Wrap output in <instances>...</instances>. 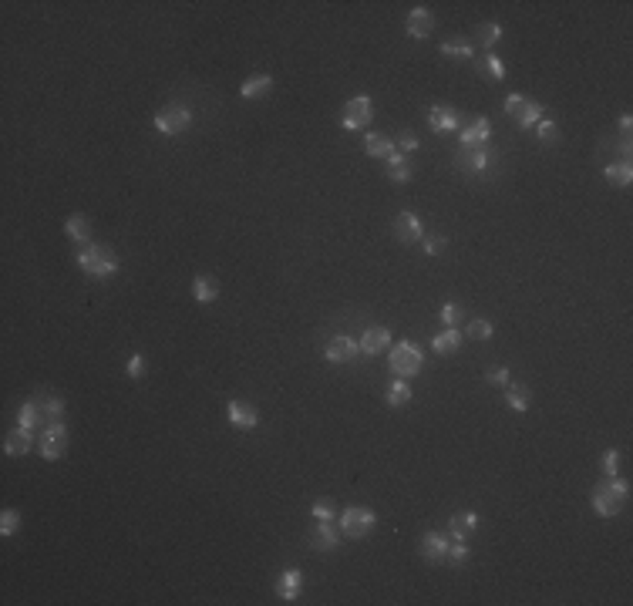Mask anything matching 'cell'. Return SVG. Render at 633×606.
<instances>
[{
	"label": "cell",
	"mask_w": 633,
	"mask_h": 606,
	"mask_svg": "<svg viewBox=\"0 0 633 606\" xmlns=\"http://www.w3.org/2000/svg\"><path fill=\"white\" fill-rule=\"evenodd\" d=\"M364 152L370 155V158H391V155L397 152V145H395V138H388V135H381V131H370L368 138H364Z\"/></svg>",
	"instance_id": "ac0fdd59"
},
{
	"label": "cell",
	"mask_w": 633,
	"mask_h": 606,
	"mask_svg": "<svg viewBox=\"0 0 633 606\" xmlns=\"http://www.w3.org/2000/svg\"><path fill=\"white\" fill-rule=\"evenodd\" d=\"M482 64L489 68V74L495 78V81H505V61H502L499 54H485V58H482Z\"/></svg>",
	"instance_id": "b9f144b4"
},
{
	"label": "cell",
	"mask_w": 633,
	"mask_h": 606,
	"mask_svg": "<svg viewBox=\"0 0 633 606\" xmlns=\"http://www.w3.org/2000/svg\"><path fill=\"white\" fill-rule=\"evenodd\" d=\"M310 542L317 549H323V552H330V549L340 546V525H337V519H334V522H317V529H313V535H310Z\"/></svg>",
	"instance_id": "e0dca14e"
},
{
	"label": "cell",
	"mask_w": 633,
	"mask_h": 606,
	"mask_svg": "<svg viewBox=\"0 0 633 606\" xmlns=\"http://www.w3.org/2000/svg\"><path fill=\"white\" fill-rule=\"evenodd\" d=\"M370 118H374V101L368 95H354L344 105V111H340V128L360 131L370 125Z\"/></svg>",
	"instance_id": "8992f818"
},
{
	"label": "cell",
	"mask_w": 633,
	"mask_h": 606,
	"mask_svg": "<svg viewBox=\"0 0 633 606\" xmlns=\"http://www.w3.org/2000/svg\"><path fill=\"white\" fill-rule=\"evenodd\" d=\"M388 368L395 378H415L425 368V350H421L415 340H397V344L388 347Z\"/></svg>",
	"instance_id": "6da1fadb"
},
{
	"label": "cell",
	"mask_w": 633,
	"mask_h": 606,
	"mask_svg": "<svg viewBox=\"0 0 633 606\" xmlns=\"http://www.w3.org/2000/svg\"><path fill=\"white\" fill-rule=\"evenodd\" d=\"M395 145H397V152L405 155V152H418L421 142H418V135H415V131H401V138H397Z\"/></svg>",
	"instance_id": "ee69618b"
},
{
	"label": "cell",
	"mask_w": 633,
	"mask_h": 606,
	"mask_svg": "<svg viewBox=\"0 0 633 606\" xmlns=\"http://www.w3.org/2000/svg\"><path fill=\"white\" fill-rule=\"evenodd\" d=\"M125 374H128L132 380L142 378V374H145V357H142V354H132V357H128V364H125Z\"/></svg>",
	"instance_id": "bcb514c9"
},
{
	"label": "cell",
	"mask_w": 633,
	"mask_h": 606,
	"mask_svg": "<svg viewBox=\"0 0 633 606\" xmlns=\"http://www.w3.org/2000/svg\"><path fill=\"white\" fill-rule=\"evenodd\" d=\"M21 532V512L17 509H4L0 512V535H7V539H11V535H17Z\"/></svg>",
	"instance_id": "d6a6232c"
},
{
	"label": "cell",
	"mask_w": 633,
	"mask_h": 606,
	"mask_svg": "<svg viewBox=\"0 0 633 606\" xmlns=\"http://www.w3.org/2000/svg\"><path fill=\"white\" fill-rule=\"evenodd\" d=\"M192 297H196V303H213L219 297V286H216L213 276H196L192 280Z\"/></svg>",
	"instance_id": "83f0119b"
},
{
	"label": "cell",
	"mask_w": 633,
	"mask_h": 606,
	"mask_svg": "<svg viewBox=\"0 0 633 606\" xmlns=\"http://www.w3.org/2000/svg\"><path fill=\"white\" fill-rule=\"evenodd\" d=\"M599 468H603V475H607V478H613L617 472H620V452H617V448L603 452V458H599Z\"/></svg>",
	"instance_id": "f35d334b"
},
{
	"label": "cell",
	"mask_w": 633,
	"mask_h": 606,
	"mask_svg": "<svg viewBox=\"0 0 633 606\" xmlns=\"http://www.w3.org/2000/svg\"><path fill=\"white\" fill-rule=\"evenodd\" d=\"M438 317H442L445 327H458V320H462V307H458L455 300H448V303L442 307V313H438Z\"/></svg>",
	"instance_id": "7bdbcfd3"
},
{
	"label": "cell",
	"mask_w": 633,
	"mask_h": 606,
	"mask_svg": "<svg viewBox=\"0 0 633 606\" xmlns=\"http://www.w3.org/2000/svg\"><path fill=\"white\" fill-rule=\"evenodd\" d=\"M310 515L317 519V522H334V519H337V512H334V505H330V502H313V505H310Z\"/></svg>",
	"instance_id": "60d3db41"
},
{
	"label": "cell",
	"mask_w": 633,
	"mask_h": 606,
	"mask_svg": "<svg viewBox=\"0 0 633 606\" xmlns=\"http://www.w3.org/2000/svg\"><path fill=\"white\" fill-rule=\"evenodd\" d=\"M384 398H388L391 408H405V404L411 401V384H407L405 378H395L388 384V394H384Z\"/></svg>",
	"instance_id": "f1b7e54d"
},
{
	"label": "cell",
	"mask_w": 633,
	"mask_h": 606,
	"mask_svg": "<svg viewBox=\"0 0 633 606\" xmlns=\"http://www.w3.org/2000/svg\"><path fill=\"white\" fill-rule=\"evenodd\" d=\"M589 502H593V509H597L599 515H603V519H613V515L620 512V505H623V502L617 499L613 492H607V488H603V485H597V488H593V495H589Z\"/></svg>",
	"instance_id": "ffe728a7"
},
{
	"label": "cell",
	"mask_w": 633,
	"mask_h": 606,
	"mask_svg": "<svg viewBox=\"0 0 633 606\" xmlns=\"http://www.w3.org/2000/svg\"><path fill=\"white\" fill-rule=\"evenodd\" d=\"M529 101H532V98H526V95H505L502 111H505V115H512V118H519V115L529 108Z\"/></svg>",
	"instance_id": "d590c367"
},
{
	"label": "cell",
	"mask_w": 633,
	"mask_h": 606,
	"mask_svg": "<svg viewBox=\"0 0 633 606\" xmlns=\"http://www.w3.org/2000/svg\"><path fill=\"white\" fill-rule=\"evenodd\" d=\"M542 115H546V108L539 105V101H529V108L519 115V118H515V125H519V128H532V125L542 121Z\"/></svg>",
	"instance_id": "836d02e7"
},
{
	"label": "cell",
	"mask_w": 633,
	"mask_h": 606,
	"mask_svg": "<svg viewBox=\"0 0 633 606\" xmlns=\"http://www.w3.org/2000/svg\"><path fill=\"white\" fill-rule=\"evenodd\" d=\"M502 34H505V31H502V24H495V21H485V24H478V27H475L478 44H482V48H489V51L502 41Z\"/></svg>",
	"instance_id": "4dcf8cb0"
},
{
	"label": "cell",
	"mask_w": 633,
	"mask_h": 606,
	"mask_svg": "<svg viewBox=\"0 0 633 606\" xmlns=\"http://www.w3.org/2000/svg\"><path fill=\"white\" fill-rule=\"evenodd\" d=\"M452 552V535L448 532H425L421 535V556L428 562H445Z\"/></svg>",
	"instance_id": "9c48e42d"
},
{
	"label": "cell",
	"mask_w": 633,
	"mask_h": 606,
	"mask_svg": "<svg viewBox=\"0 0 633 606\" xmlns=\"http://www.w3.org/2000/svg\"><path fill=\"white\" fill-rule=\"evenodd\" d=\"M226 418H229V425L239 428V431H256L260 428V411L246 401H229L226 404Z\"/></svg>",
	"instance_id": "ba28073f"
},
{
	"label": "cell",
	"mask_w": 633,
	"mask_h": 606,
	"mask_svg": "<svg viewBox=\"0 0 633 606\" xmlns=\"http://www.w3.org/2000/svg\"><path fill=\"white\" fill-rule=\"evenodd\" d=\"M300 590H303V572L300 570H283L280 572V580H276V596H280L283 603H297Z\"/></svg>",
	"instance_id": "9a60e30c"
},
{
	"label": "cell",
	"mask_w": 633,
	"mask_h": 606,
	"mask_svg": "<svg viewBox=\"0 0 633 606\" xmlns=\"http://www.w3.org/2000/svg\"><path fill=\"white\" fill-rule=\"evenodd\" d=\"M405 31H407V37H415V41H425V37L435 31V17H431L428 7H415V11L407 14Z\"/></svg>",
	"instance_id": "5bb4252c"
},
{
	"label": "cell",
	"mask_w": 633,
	"mask_h": 606,
	"mask_svg": "<svg viewBox=\"0 0 633 606\" xmlns=\"http://www.w3.org/2000/svg\"><path fill=\"white\" fill-rule=\"evenodd\" d=\"M536 135H539V142H542V145H552L556 138H559V125H556V121H550V118H542V121L536 125Z\"/></svg>",
	"instance_id": "8d00e7d4"
},
{
	"label": "cell",
	"mask_w": 633,
	"mask_h": 606,
	"mask_svg": "<svg viewBox=\"0 0 633 606\" xmlns=\"http://www.w3.org/2000/svg\"><path fill=\"white\" fill-rule=\"evenodd\" d=\"M458 111H455L452 105H431L428 108V125L431 131H438V135H448V131L458 128Z\"/></svg>",
	"instance_id": "4fadbf2b"
},
{
	"label": "cell",
	"mask_w": 633,
	"mask_h": 606,
	"mask_svg": "<svg viewBox=\"0 0 633 606\" xmlns=\"http://www.w3.org/2000/svg\"><path fill=\"white\" fill-rule=\"evenodd\" d=\"M358 354H360L358 340H350L347 333H337V337H330V340H327V347H323V357H327V364H350V360H354Z\"/></svg>",
	"instance_id": "52a82bcc"
},
{
	"label": "cell",
	"mask_w": 633,
	"mask_h": 606,
	"mask_svg": "<svg viewBox=\"0 0 633 606\" xmlns=\"http://www.w3.org/2000/svg\"><path fill=\"white\" fill-rule=\"evenodd\" d=\"M492 162L489 148H472V152H462L458 155V166L465 168V172H485Z\"/></svg>",
	"instance_id": "d4e9b609"
},
{
	"label": "cell",
	"mask_w": 633,
	"mask_h": 606,
	"mask_svg": "<svg viewBox=\"0 0 633 606\" xmlns=\"http://www.w3.org/2000/svg\"><path fill=\"white\" fill-rule=\"evenodd\" d=\"M78 266H81L88 276H98V280H111V276L118 273V256L105 246H95V243H88L78 250Z\"/></svg>",
	"instance_id": "7a4b0ae2"
},
{
	"label": "cell",
	"mask_w": 633,
	"mask_h": 606,
	"mask_svg": "<svg viewBox=\"0 0 633 606\" xmlns=\"http://www.w3.org/2000/svg\"><path fill=\"white\" fill-rule=\"evenodd\" d=\"M462 333H465L468 340H492L495 327H492V320H482V317H475V320L465 323V330H462Z\"/></svg>",
	"instance_id": "1f68e13d"
},
{
	"label": "cell",
	"mask_w": 633,
	"mask_h": 606,
	"mask_svg": "<svg viewBox=\"0 0 633 606\" xmlns=\"http://www.w3.org/2000/svg\"><path fill=\"white\" fill-rule=\"evenodd\" d=\"M445 58H462V61H475V48L472 44H458V41H445L442 44Z\"/></svg>",
	"instance_id": "e575fe53"
},
{
	"label": "cell",
	"mask_w": 633,
	"mask_h": 606,
	"mask_svg": "<svg viewBox=\"0 0 633 606\" xmlns=\"http://www.w3.org/2000/svg\"><path fill=\"white\" fill-rule=\"evenodd\" d=\"M492 138V125L489 118H475L468 128H462L458 135V145H462V152H472V148H485V142Z\"/></svg>",
	"instance_id": "8fae6325"
},
{
	"label": "cell",
	"mask_w": 633,
	"mask_h": 606,
	"mask_svg": "<svg viewBox=\"0 0 633 606\" xmlns=\"http://www.w3.org/2000/svg\"><path fill=\"white\" fill-rule=\"evenodd\" d=\"M478 529V512H455L448 519V535L452 539H468Z\"/></svg>",
	"instance_id": "d6986e66"
},
{
	"label": "cell",
	"mask_w": 633,
	"mask_h": 606,
	"mask_svg": "<svg viewBox=\"0 0 633 606\" xmlns=\"http://www.w3.org/2000/svg\"><path fill=\"white\" fill-rule=\"evenodd\" d=\"M395 236L401 239V243H418V239H425V223H421V216L411 213V209L397 213L395 216Z\"/></svg>",
	"instance_id": "30bf717a"
},
{
	"label": "cell",
	"mask_w": 633,
	"mask_h": 606,
	"mask_svg": "<svg viewBox=\"0 0 633 606\" xmlns=\"http://www.w3.org/2000/svg\"><path fill=\"white\" fill-rule=\"evenodd\" d=\"M465 340V333L458 330V327H445L442 333H435V340H431V350L435 354H455L458 347Z\"/></svg>",
	"instance_id": "7402d4cb"
},
{
	"label": "cell",
	"mask_w": 633,
	"mask_h": 606,
	"mask_svg": "<svg viewBox=\"0 0 633 606\" xmlns=\"http://www.w3.org/2000/svg\"><path fill=\"white\" fill-rule=\"evenodd\" d=\"M337 525H340V535H347V539H368L374 532V525H378V515L364 509V505H347L337 515Z\"/></svg>",
	"instance_id": "3957f363"
},
{
	"label": "cell",
	"mask_w": 633,
	"mask_h": 606,
	"mask_svg": "<svg viewBox=\"0 0 633 606\" xmlns=\"http://www.w3.org/2000/svg\"><path fill=\"white\" fill-rule=\"evenodd\" d=\"M445 243H448L445 236H431V239H425V253H428V256H438V253L445 250Z\"/></svg>",
	"instance_id": "7dc6e473"
},
{
	"label": "cell",
	"mask_w": 633,
	"mask_h": 606,
	"mask_svg": "<svg viewBox=\"0 0 633 606\" xmlns=\"http://www.w3.org/2000/svg\"><path fill=\"white\" fill-rule=\"evenodd\" d=\"M31 448H34V431L31 428H21V425H17V428L4 438V452L11 455V458H21V455H27Z\"/></svg>",
	"instance_id": "2e32d148"
},
{
	"label": "cell",
	"mask_w": 633,
	"mask_h": 606,
	"mask_svg": "<svg viewBox=\"0 0 633 606\" xmlns=\"http://www.w3.org/2000/svg\"><path fill=\"white\" fill-rule=\"evenodd\" d=\"M505 401H509V408H512L515 415H522L529 408V394L522 391V388H509V391H505Z\"/></svg>",
	"instance_id": "74e56055"
},
{
	"label": "cell",
	"mask_w": 633,
	"mask_h": 606,
	"mask_svg": "<svg viewBox=\"0 0 633 606\" xmlns=\"http://www.w3.org/2000/svg\"><path fill=\"white\" fill-rule=\"evenodd\" d=\"M358 347H360V354H368V357L384 354V350L391 347V330H388V327H368V330L360 333Z\"/></svg>",
	"instance_id": "7c38bea8"
},
{
	"label": "cell",
	"mask_w": 633,
	"mask_h": 606,
	"mask_svg": "<svg viewBox=\"0 0 633 606\" xmlns=\"http://www.w3.org/2000/svg\"><path fill=\"white\" fill-rule=\"evenodd\" d=\"M37 448H41V458L44 462H58L68 452V425L64 421H51L44 425L41 438H37Z\"/></svg>",
	"instance_id": "277c9868"
},
{
	"label": "cell",
	"mask_w": 633,
	"mask_h": 606,
	"mask_svg": "<svg viewBox=\"0 0 633 606\" xmlns=\"http://www.w3.org/2000/svg\"><path fill=\"white\" fill-rule=\"evenodd\" d=\"M630 128H633V118H630V111H627V115H620V131H623V142H630Z\"/></svg>",
	"instance_id": "c3c4849f"
},
{
	"label": "cell",
	"mask_w": 633,
	"mask_h": 606,
	"mask_svg": "<svg viewBox=\"0 0 633 606\" xmlns=\"http://www.w3.org/2000/svg\"><path fill=\"white\" fill-rule=\"evenodd\" d=\"M64 233H68V239L88 246V243H91V223H88V216H81V213L68 216V219H64Z\"/></svg>",
	"instance_id": "603a6c76"
},
{
	"label": "cell",
	"mask_w": 633,
	"mask_h": 606,
	"mask_svg": "<svg viewBox=\"0 0 633 606\" xmlns=\"http://www.w3.org/2000/svg\"><path fill=\"white\" fill-rule=\"evenodd\" d=\"M603 176H607L609 186H620V189H627L633 182V166L630 162H609L607 168H603Z\"/></svg>",
	"instance_id": "484cf974"
},
{
	"label": "cell",
	"mask_w": 633,
	"mask_h": 606,
	"mask_svg": "<svg viewBox=\"0 0 633 606\" xmlns=\"http://www.w3.org/2000/svg\"><path fill=\"white\" fill-rule=\"evenodd\" d=\"M411 176H415V172H411V162H407L401 152H395L388 158V178H391V182H407Z\"/></svg>",
	"instance_id": "f546056e"
},
{
	"label": "cell",
	"mask_w": 633,
	"mask_h": 606,
	"mask_svg": "<svg viewBox=\"0 0 633 606\" xmlns=\"http://www.w3.org/2000/svg\"><path fill=\"white\" fill-rule=\"evenodd\" d=\"M603 488H607V492H613V495H617V499L620 502H627L630 499V482H627V478H607V482H603Z\"/></svg>",
	"instance_id": "ab89813d"
},
{
	"label": "cell",
	"mask_w": 633,
	"mask_h": 606,
	"mask_svg": "<svg viewBox=\"0 0 633 606\" xmlns=\"http://www.w3.org/2000/svg\"><path fill=\"white\" fill-rule=\"evenodd\" d=\"M17 425H21V428H31V431L41 428V425H48V421H44V411H41V404H37L34 398L21 404V411H17Z\"/></svg>",
	"instance_id": "cb8c5ba5"
},
{
	"label": "cell",
	"mask_w": 633,
	"mask_h": 606,
	"mask_svg": "<svg viewBox=\"0 0 633 606\" xmlns=\"http://www.w3.org/2000/svg\"><path fill=\"white\" fill-rule=\"evenodd\" d=\"M34 401L41 404V411H44V421H48V425L64 418V398H58V394H37Z\"/></svg>",
	"instance_id": "4316f807"
},
{
	"label": "cell",
	"mask_w": 633,
	"mask_h": 606,
	"mask_svg": "<svg viewBox=\"0 0 633 606\" xmlns=\"http://www.w3.org/2000/svg\"><path fill=\"white\" fill-rule=\"evenodd\" d=\"M158 135H182V131L192 125V108L189 105H166L162 111H156V118H152Z\"/></svg>",
	"instance_id": "5b68a950"
},
{
	"label": "cell",
	"mask_w": 633,
	"mask_h": 606,
	"mask_svg": "<svg viewBox=\"0 0 633 606\" xmlns=\"http://www.w3.org/2000/svg\"><path fill=\"white\" fill-rule=\"evenodd\" d=\"M270 88H273V78H270V74H253V78H246V81L239 84V95L246 98V101H256V98L270 95Z\"/></svg>",
	"instance_id": "44dd1931"
},
{
	"label": "cell",
	"mask_w": 633,
	"mask_h": 606,
	"mask_svg": "<svg viewBox=\"0 0 633 606\" xmlns=\"http://www.w3.org/2000/svg\"><path fill=\"white\" fill-rule=\"evenodd\" d=\"M509 378H512V374H509V368H492L489 374H485V384H492V388H505V384H509Z\"/></svg>",
	"instance_id": "f6af8a7d"
}]
</instances>
